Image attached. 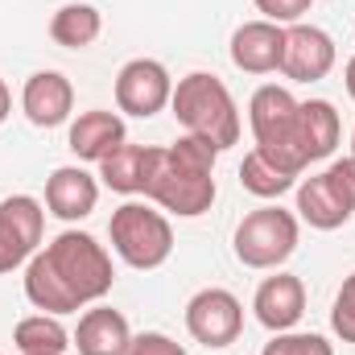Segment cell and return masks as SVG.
Here are the masks:
<instances>
[{
	"label": "cell",
	"mask_w": 355,
	"mask_h": 355,
	"mask_svg": "<svg viewBox=\"0 0 355 355\" xmlns=\"http://www.w3.org/2000/svg\"><path fill=\"white\" fill-rule=\"evenodd\" d=\"M240 186L248 190V194H257V198H281V194H289L293 186H297V174L293 170H285L281 162H272L265 149H252L248 157H244V166H240Z\"/></svg>",
	"instance_id": "cell-22"
},
{
	"label": "cell",
	"mask_w": 355,
	"mask_h": 355,
	"mask_svg": "<svg viewBox=\"0 0 355 355\" xmlns=\"http://www.w3.org/2000/svg\"><path fill=\"white\" fill-rule=\"evenodd\" d=\"M132 343V327L120 310L112 306H91L87 314L79 318L75 335H71V347L79 355H124Z\"/></svg>",
	"instance_id": "cell-16"
},
{
	"label": "cell",
	"mask_w": 355,
	"mask_h": 355,
	"mask_svg": "<svg viewBox=\"0 0 355 355\" xmlns=\"http://www.w3.org/2000/svg\"><path fill=\"white\" fill-rule=\"evenodd\" d=\"M215 157L219 149H211L207 141L178 137L174 145L157 149V166L145 186V198L178 219L207 215L215 202Z\"/></svg>",
	"instance_id": "cell-1"
},
{
	"label": "cell",
	"mask_w": 355,
	"mask_h": 355,
	"mask_svg": "<svg viewBox=\"0 0 355 355\" xmlns=\"http://www.w3.org/2000/svg\"><path fill=\"white\" fill-rule=\"evenodd\" d=\"M99 33H103V17L95 4H62L50 17V37L62 50H87Z\"/></svg>",
	"instance_id": "cell-21"
},
{
	"label": "cell",
	"mask_w": 355,
	"mask_h": 355,
	"mask_svg": "<svg viewBox=\"0 0 355 355\" xmlns=\"http://www.w3.org/2000/svg\"><path fill=\"white\" fill-rule=\"evenodd\" d=\"M352 153H355V132H352Z\"/></svg>",
	"instance_id": "cell-30"
},
{
	"label": "cell",
	"mask_w": 355,
	"mask_h": 355,
	"mask_svg": "<svg viewBox=\"0 0 355 355\" xmlns=\"http://www.w3.org/2000/svg\"><path fill=\"white\" fill-rule=\"evenodd\" d=\"M281 58H285V25H272L261 17V21H244L232 33V62L244 75H272L281 71Z\"/></svg>",
	"instance_id": "cell-13"
},
{
	"label": "cell",
	"mask_w": 355,
	"mask_h": 355,
	"mask_svg": "<svg viewBox=\"0 0 355 355\" xmlns=\"http://www.w3.org/2000/svg\"><path fill=\"white\" fill-rule=\"evenodd\" d=\"M252 4H257V12H265V21H272V25H297L310 12L314 0H252Z\"/></svg>",
	"instance_id": "cell-25"
},
{
	"label": "cell",
	"mask_w": 355,
	"mask_h": 355,
	"mask_svg": "<svg viewBox=\"0 0 355 355\" xmlns=\"http://www.w3.org/2000/svg\"><path fill=\"white\" fill-rule=\"evenodd\" d=\"M331 331H335L343 343H355V272L343 281V289L335 293V306H331Z\"/></svg>",
	"instance_id": "cell-24"
},
{
	"label": "cell",
	"mask_w": 355,
	"mask_h": 355,
	"mask_svg": "<svg viewBox=\"0 0 355 355\" xmlns=\"http://www.w3.org/2000/svg\"><path fill=\"white\" fill-rule=\"evenodd\" d=\"M8 112H12V91L4 87V79H0V124L8 120Z\"/></svg>",
	"instance_id": "cell-28"
},
{
	"label": "cell",
	"mask_w": 355,
	"mask_h": 355,
	"mask_svg": "<svg viewBox=\"0 0 355 355\" xmlns=\"http://www.w3.org/2000/svg\"><path fill=\"white\" fill-rule=\"evenodd\" d=\"M302 103L277 83L252 91L248 99V124L257 137V149H265L272 162H281L285 170L302 178L306 170V153H302Z\"/></svg>",
	"instance_id": "cell-4"
},
{
	"label": "cell",
	"mask_w": 355,
	"mask_h": 355,
	"mask_svg": "<svg viewBox=\"0 0 355 355\" xmlns=\"http://www.w3.org/2000/svg\"><path fill=\"white\" fill-rule=\"evenodd\" d=\"M46 232V211L29 194H12L0 202V272L29 265Z\"/></svg>",
	"instance_id": "cell-8"
},
{
	"label": "cell",
	"mask_w": 355,
	"mask_h": 355,
	"mask_svg": "<svg viewBox=\"0 0 355 355\" xmlns=\"http://www.w3.org/2000/svg\"><path fill=\"white\" fill-rule=\"evenodd\" d=\"M186 331L194 343L211 347V352H223L240 339L244 331V306L232 289H198L190 302H186Z\"/></svg>",
	"instance_id": "cell-7"
},
{
	"label": "cell",
	"mask_w": 355,
	"mask_h": 355,
	"mask_svg": "<svg viewBox=\"0 0 355 355\" xmlns=\"http://www.w3.org/2000/svg\"><path fill=\"white\" fill-rule=\"evenodd\" d=\"M297 124H302V153H306V166L327 162V157L335 153V145H339V132H343L335 103H327V99H306Z\"/></svg>",
	"instance_id": "cell-19"
},
{
	"label": "cell",
	"mask_w": 355,
	"mask_h": 355,
	"mask_svg": "<svg viewBox=\"0 0 355 355\" xmlns=\"http://www.w3.org/2000/svg\"><path fill=\"white\" fill-rule=\"evenodd\" d=\"M343 83H347V95L355 99V58H347V71H343Z\"/></svg>",
	"instance_id": "cell-29"
},
{
	"label": "cell",
	"mask_w": 355,
	"mask_h": 355,
	"mask_svg": "<svg viewBox=\"0 0 355 355\" xmlns=\"http://www.w3.org/2000/svg\"><path fill=\"white\" fill-rule=\"evenodd\" d=\"M355 215V207L335 190V182L327 174H310L297 186V219H306L318 232H335Z\"/></svg>",
	"instance_id": "cell-17"
},
{
	"label": "cell",
	"mask_w": 355,
	"mask_h": 355,
	"mask_svg": "<svg viewBox=\"0 0 355 355\" xmlns=\"http://www.w3.org/2000/svg\"><path fill=\"white\" fill-rule=\"evenodd\" d=\"M107 236H112V248L116 257L128 268H162L174 252V227L170 219L149 207V202H124L112 211V223H107Z\"/></svg>",
	"instance_id": "cell-5"
},
{
	"label": "cell",
	"mask_w": 355,
	"mask_h": 355,
	"mask_svg": "<svg viewBox=\"0 0 355 355\" xmlns=\"http://www.w3.org/2000/svg\"><path fill=\"white\" fill-rule=\"evenodd\" d=\"M335 42L327 29L318 25H285V58H281V75L293 83H318L335 71Z\"/></svg>",
	"instance_id": "cell-10"
},
{
	"label": "cell",
	"mask_w": 355,
	"mask_h": 355,
	"mask_svg": "<svg viewBox=\"0 0 355 355\" xmlns=\"http://www.w3.org/2000/svg\"><path fill=\"white\" fill-rule=\"evenodd\" d=\"M170 99H174V79L157 58H132L120 67V75H116V107L120 112L149 120Z\"/></svg>",
	"instance_id": "cell-9"
},
{
	"label": "cell",
	"mask_w": 355,
	"mask_h": 355,
	"mask_svg": "<svg viewBox=\"0 0 355 355\" xmlns=\"http://www.w3.org/2000/svg\"><path fill=\"white\" fill-rule=\"evenodd\" d=\"M261 355H335V347L322 335H302V331H281L265 343Z\"/></svg>",
	"instance_id": "cell-23"
},
{
	"label": "cell",
	"mask_w": 355,
	"mask_h": 355,
	"mask_svg": "<svg viewBox=\"0 0 355 355\" xmlns=\"http://www.w3.org/2000/svg\"><path fill=\"white\" fill-rule=\"evenodd\" d=\"M12 347L21 355H67L71 331L58 322V314H29L12 327Z\"/></svg>",
	"instance_id": "cell-20"
},
{
	"label": "cell",
	"mask_w": 355,
	"mask_h": 355,
	"mask_svg": "<svg viewBox=\"0 0 355 355\" xmlns=\"http://www.w3.org/2000/svg\"><path fill=\"white\" fill-rule=\"evenodd\" d=\"M153 166H157V149L153 145H128L124 141L112 157L99 162V178L116 194H145V186L153 178Z\"/></svg>",
	"instance_id": "cell-18"
},
{
	"label": "cell",
	"mask_w": 355,
	"mask_h": 355,
	"mask_svg": "<svg viewBox=\"0 0 355 355\" xmlns=\"http://www.w3.org/2000/svg\"><path fill=\"white\" fill-rule=\"evenodd\" d=\"M42 261L54 272V281L62 285V293L71 297L75 310L95 306V302H103L112 293V281H116L112 257H107V248L95 236H87V232H75L71 227V232L54 236L42 248Z\"/></svg>",
	"instance_id": "cell-3"
},
{
	"label": "cell",
	"mask_w": 355,
	"mask_h": 355,
	"mask_svg": "<svg viewBox=\"0 0 355 355\" xmlns=\"http://www.w3.org/2000/svg\"><path fill=\"white\" fill-rule=\"evenodd\" d=\"M124 141H128L124 120H120L116 112H103V107L79 112V120H75V124H71V132H67L71 153H75L79 162H95V166H99L103 157H112Z\"/></svg>",
	"instance_id": "cell-15"
},
{
	"label": "cell",
	"mask_w": 355,
	"mask_h": 355,
	"mask_svg": "<svg viewBox=\"0 0 355 355\" xmlns=\"http://www.w3.org/2000/svg\"><path fill=\"white\" fill-rule=\"evenodd\" d=\"M170 107H174L178 124L186 128V137H198L219 153L240 141V107L219 75L194 71V75L178 79Z\"/></svg>",
	"instance_id": "cell-2"
},
{
	"label": "cell",
	"mask_w": 355,
	"mask_h": 355,
	"mask_svg": "<svg viewBox=\"0 0 355 355\" xmlns=\"http://www.w3.org/2000/svg\"><path fill=\"white\" fill-rule=\"evenodd\" d=\"M252 310H257V322L281 335V331H293L306 314V285L302 277L293 272H277V277H265L257 285V297H252Z\"/></svg>",
	"instance_id": "cell-12"
},
{
	"label": "cell",
	"mask_w": 355,
	"mask_h": 355,
	"mask_svg": "<svg viewBox=\"0 0 355 355\" xmlns=\"http://www.w3.org/2000/svg\"><path fill=\"white\" fill-rule=\"evenodd\" d=\"M21 112L37 128H58L75 112V87L62 71H37L21 87Z\"/></svg>",
	"instance_id": "cell-11"
},
{
	"label": "cell",
	"mask_w": 355,
	"mask_h": 355,
	"mask_svg": "<svg viewBox=\"0 0 355 355\" xmlns=\"http://www.w3.org/2000/svg\"><path fill=\"white\" fill-rule=\"evenodd\" d=\"M236 261L244 268H281L297 248V215L285 207H257L236 227Z\"/></svg>",
	"instance_id": "cell-6"
},
{
	"label": "cell",
	"mask_w": 355,
	"mask_h": 355,
	"mask_svg": "<svg viewBox=\"0 0 355 355\" xmlns=\"http://www.w3.org/2000/svg\"><path fill=\"white\" fill-rule=\"evenodd\" d=\"M124 355H186V347L170 335H162V331H145V335H132Z\"/></svg>",
	"instance_id": "cell-26"
},
{
	"label": "cell",
	"mask_w": 355,
	"mask_h": 355,
	"mask_svg": "<svg viewBox=\"0 0 355 355\" xmlns=\"http://www.w3.org/2000/svg\"><path fill=\"white\" fill-rule=\"evenodd\" d=\"M322 174L331 178V182H335V190H339V194H343V198L355 207V153H352V157H339V162H331Z\"/></svg>",
	"instance_id": "cell-27"
},
{
	"label": "cell",
	"mask_w": 355,
	"mask_h": 355,
	"mask_svg": "<svg viewBox=\"0 0 355 355\" xmlns=\"http://www.w3.org/2000/svg\"><path fill=\"white\" fill-rule=\"evenodd\" d=\"M99 202V182L83 166H58L46 178V207L50 215H58L62 223H79L87 219Z\"/></svg>",
	"instance_id": "cell-14"
}]
</instances>
